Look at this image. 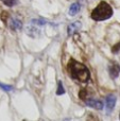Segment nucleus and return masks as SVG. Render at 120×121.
<instances>
[{
	"instance_id": "nucleus-5",
	"label": "nucleus",
	"mask_w": 120,
	"mask_h": 121,
	"mask_svg": "<svg viewBox=\"0 0 120 121\" xmlns=\"http://www.w3.org/2000/svg\"><path fill=\"white\" fill-rule=\"evenodd\" d=\"M116 97L114 95H110V96L106 97V109H107V113H111V112L114 109L115 104H116Z\"/></svg>"
},
{
	"instance_id": "nucleus-2",
	"label": "nucleus",
	"mask_w": 120,
	"mask_h": 121,
	"mask_svg": "<svg viewBox=\"0 0 120 121\" xmlns=\"http://www.w3.org/2000/svg\"><path fill=\"white\" fill-rule=\"evenodd\" d=\"M113 15V9L107 2L101 1L91 12V18L96 21H103L111 18Z\"/></svg>"
},
{
	"instance_id": "nucleus-12",
	"label": "nucleus",
	"mask_w": 120,
	"mask_h": 121,
	"mask_svg": "<svg viewBox=\"0 0 120 121\" xmlns=\"http://www.w3.org/2000/svg\"><path fill=\"white\" fill-rule=\"evenodd\" d=\"M63 94H65V89H64V87H63V83H62L61 81L59 82V86H57V90H56V95H63Z\"/></svg>"
},
{
	"instance_id": "nucleus-8",
	"label": "nucleus",
	"mask_w": 120,
	"mask_h": 121,
	"mask_svg": "<svg viewBox=\"0 0 120 121\" xmlns=\"http://www.w3.org/2000/svg\"><path fill=\"white\" fill-rule=\"evenodd\" d=\"M80 9H81L80 3H79V2H74V3H72L71 5H70L69 11H68V13H69L70 16H74L76 14H78V13H79Z\"/></svg>"
},
{
	"instance_id": "nucleus-3",
	"label": "nucleus",
	"mask_w": 120,
	"mask_h": 121,
	"mask_svg": "<svg viewBox=\"0 0 120 121\" xmlns=\"http://www.w3.org/2000/svg\"><path fill=\"white\" fill-rule=\"evenodd\" d=\"M108 72H110V77L112 79H116L120 73V65L118 63H112L108 67Z\"/></svg>"
},
{
	"instance_id": "nucleus-4",
	"label": "nucleus",
	"mask_w": 120,
	"mask_h": 121,
	"mask_svg": "<svg viewBox=\"0 0 120 121\" xmlns=\"http://www.w3.org/2000/svg\"><path fill=\"white\" fill-rule=\"evenodd\" d=\"M81 28H82V23H81L80 21H76V22L69 25V26H68V28H67L68 36H72L74 33H76V32H78Z\"/></svg>"
},
{
	"instance_id": "nucleus-9",
	"label": "nucleus",
	"mask_w": 120,
	"mask_h": 121,
	"mask_svg": "<svg viewBox=\"0 0 120 121\" xmlns=\"http://www.w3.org/2000/svg\"><path fill=\"white\" fill-rule=\"evenodd\" d=\"M0 18H1V20L3 21L4 23L8 22V19H10V14H9V12H6V11H3V12L1 13V16H0Z\"/></svg>"
},
{
	"instance_id": "nucleus-6",
	"label": "nucleus",
	"mask_w": 120,
	"mask_h": 121,
	"mask_svg": "<svg viewBox=\"0 0 120 121\" xmlns=\"http://www.w3.org/2000/svg\"><path fill=\"white\" fill-rule=\"evenodd\" d=\"M85 104L87 106L95 109H102L103 108V103L99 100H85Z\"/></svg>"
},
{
	"instance_id": "nucleus-15",
	"label": "nucleus",
	"mask_w": 120,
	"mask_h": 121,
	"mask_svg": "<svg viewBox=\"0 0 120 121\" xmlns=\"http://www.w3.org/2000/svg\"><path fill=\"white\" fill-rule=\"evenodd\" d=\"M119 50H120V42L118 43V44H116V45H114V46H113L112 52H113V53H117Z\"/></svg>"
},
{
	"instance_id": "nucleus-10",
	"label": "nucleus",
	"mask_w": 120,
	"mask_h": 121,
	"mask_svg": "<svg viewBox=\"0 0 120 121\" xmlns=\"http://www.w3.org/2000/svg\"><path fill=\"white\" fill-rule=\"evenodd\" d=\"M1 2H3V4H5L6 6H14L17 3V0H1Z\"/></svg>"
},
{
	"instance_id": "nucleus-13",
	"label": "nucleus",
	"mask_w": 120,
	"mask_h": 121,
	"mask_svg": "<svg viewBox=\"0 0 120 121\" xmlns=\"http://www.w3.org/2000/svg\"><path fill=\"white\" fill-rule=\"evenodd\" d=\"M0 88L5 90V91H10V90L13 89V87L11 85H5V84H3V83H0Z\"/></svg>"
},
{
	"instance_id": "nucleus-1",
	"label": "nucleus",
	"mask_w": 120,
	"mask_h": 121,
	"mask_svg": "<svg viewBox=\"0 0 120 121\" xmlns=\"http://www.w3.org/2000/svg\"><path fill=\"white\" fill-rule=\"evenodd\" d=\"M67 69H68V73L69 75L72 78L73 80L80 82H87L90 77L89 70L86 68V66L81 63L77 62L76 60L70 59L67 65Z\"/></svg>"
},
{
	"instance_id": "nucleus-14",
	"label": "nucleus",
	"mask_w": 120,
	"mask_h": 121,
	"mask_svg": "<svg viewBox=\"0 0 120 121\" xmlns=\"http://www.w3.org/2000/svg\"><path fill=\"white\" fill-rule=\"evenodd\" d=\"M32 22H33L34 25L44 26L45 23H46V20H44V19H33V20H32Z\"/></svg>"
},
{
	"instance_id": "nucleus-7",
	"label": "nucleus",
	"mask_w": 120,
	"mask_h": 121,
	"mask_svg": "<svg viewBox=\"0 0 120 121\" xmlns=\"http://www.w3.org/2000/svg\"><path fill=\"white\" fill-rule=\"evenodd\" d=\"M10 28L12 30H20L22 28V22L17 18H12L10 20Z\"/></svg>"
},
{
	"instance_id": "nucleus-11",
	"label": "nucleus",
	"mask_w": 120,
	"mask_h": 121,
	"mask_svg": "<svg viewBox=\"0 0 120 121\" xmlns=\"http://www.w3.org/2000/svg\"><path fill=\"white\" fill-rule=\"evenodd\" d=\"M79 97H80L81 100H86V98H87V90H86V88H83V89L80 90Z\"/></svg>"
},
{
	"instance_id": "nucleus-16",
	"label": "nucleus",
	"mask_w": 120,
	"mask_h": 121,
	"mask_svg": "<svg viewBox=\"0 0 120 121\" xmlns=\"http://www.w3.org/2000/svg\"><path fill=\"white\" fill-rule=\"evenodd\" d=\"M119 118H120V115H119Z\"/></svg>"
}]
</instances>
